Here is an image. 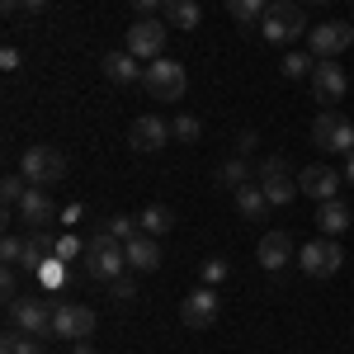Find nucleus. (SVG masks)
<instances>
[{"instance_id":"obj_1","label":"nucleus","mask_w":354,"mask_h":354,"mask_svg":"<svg viewBox=\"0 0 354 354\" xmlns=\"http://www.w3.org/2000/svg\"><path fill=\"white\" fill-rule=\"evenodd\" d=\"M81 260H85V274H90V279H100V283H113L118 274L128 270V245L113 241L109 232L100 227V232L85 241V255H81Z\"/></svg>"},{"instance_id":"obj_2","label":"nucleus","mask_w":354,"mask_h":354,"mask_svg":"<svg viewBox=\"0 0 354 354\" xmlns=\"http://www.w3.org/2000/svg\"><path fill=\"white\" fill-rule=\"evenodd\" d=\"M260 33H265V43L288 48V43H298L302 33H312V24H307L298 0H274L270 10H265V19H260Z\"/></svg>"},{"instance_id":"obj_3","label":"nucleus","mask_w":354,"mask_h":354,"mask_svg":"<svg viewBox=\"0 0 354 354\" xmlns=\"http://www.w3.org/2000/svg\"><path fill=\"white\" fill-rule=\"evenodd\" d=\"M19 175H24L28 185H38V189H53V185L66 180V151H57L48 142L28 147L24 156H19Z\"/></svg>"},{"instance_id":"obj_4","label":"nucleus","mask_w":354,"mask_h":354,"mask_svg":"<svg viewBox=\"0 0 354 354\" xmlns=\"http://www.w3.org/2000/svg\"><path fill=\"white\" fill-rule=\"evenodd\" d=\"M142 90H147L151 100H161V104H180V100H185V90H189V76H185V66H180V62L156 57V62L142 71Z\"/></svg>"},{"instance_id":"obj_5","label":"nucleus","mask_w":354,"mask_h":354,"mask_svg":"<svg viewBox=\"0 0 354 354\" xmlns=\"http://www.w3.org/2000/svg\"><path fill=\"white\" fill-rule=\"evenodd\" d=\"M312 147L350 156L354 151V123L345 118V113H335V109H322L317 118H312Z\"/></svg>"},{"instance_id":"obj_6","label":"nucleus","mask_w":354,"mask_h":354,"mask_svg":"<svg viewBox=\"0 0 354 354\" xmlns=\"http://www.w3.org/2000/svg\"><path fill=\"white\" fill-rule=\"evenodd\" d=\"M10 326L24 330V335H38V340H48L53 335V298H15L10 302Z\"/></svg>"},{"instance_id":"obj_7","label":"nucleus","mask_w":354,"mask_h":354,"mask_svg":"<svg viewBox=\"0 0 354 354\" xmlns=\"http://www.w3.org/2000/svg\"><path fill=\"white\" fill-rule=\"evenodd\" d=\"M218 312H222V298L213 283H198L194 293H185V302H180V322H185V330H208L218 326Z\"/></svg>"},{"instance_id":"obj_8","label":"nucleus","mask_w":354,"mask_h":354,"mask_svg":"<svg viewBox=\"0 0 354 354\" xmlns=\"http://www.w3.org/2000/svg\"><path fill=\"white\" fill-rule=\"evenodd\" d=\"M298 265H302L307 279H330V274L345 265V250H340L335 236H317V241H307L298 250Z\"/></svg>"},{"instance_id":"obj_9","label":"nucleus","mask_w":354,"mask_h":354,"mask_svg":"<svg viewBox=\"0 0 354 354\" xmlns=\"http://www.w3.org/2000/svg\"><path fill=\"white\" fill-rule=\"evenodd\" d=\"M165 38H170V24L165 19H137L123 38V53H133L137 62H156L165 53Z\"/></svg>"},{"instance_id":"obj_10","label":"nucleus","mask_w":354,"mask_h":354,"mask_svg":"<svg viewBox=\"0 0 354 354\" xmlns=\"http://www.w3.org/2000/svg\"><path fill=\"white\" fill-rule=\"evenodd\" d=\"M350 43H354V24H345V19L312 24V33H307V53L317 57V62H335V57L345 53Z\"/></svg>"},{"instance_id":"obj_11","label":"nucleus","mask_w":354,"mask_h":354,"mask_svg":"<svg viewBox=\"0 0 354 354\" xmlns=\"http://www.w3.org/2000/svg\"><path fill=\"white\" fill-rule=\"evenodd\" d=\"M90 330H95V312L90 307L53 298V340H90Z\"/></svg>"},{"instance_id":"obj_12","label":"nucleus","mask_w":354,"mask_h":354,"mask_svg":"<svg viewBox=\"0 0 354 354\" xmlns=\"http://www.w3.org/2000/svg\"><path fill=\"white\" fill-rule=\"evenodd\" d=\"M345 90H350L345 66H335V62H317V66H312V100H317V104L335 109V104L345 100Z\"/></svg>"},{"instance_id":"obj_13","label":"nucleus","mask_w":354,"mask_h":354,"mask_svg":"<svg viewBox=\"0 0 354 354\" xmlns=\"http://www.w3.org/2000/svg\"><path fill=\"white\" fill-rule=\"evenodd\" d=\"M260 189L270 194V203H274V208L293 203V194H298V180L288 175V165H283V156H270V161L260 165Z\"/></svg>"},{"instance_id":"obj_14","label":"nucleus","mask_w":354,"mask_h":354,"mask_svg":"<svg viewBox=\"0 0 354 354\" xmlns=\"http://www.w3.org/2000/svg\"><path fill=\"white\" fill-rule=\"evenodd\" d=\"M340 180L345 175H335L330 165H302V175H298V189L307 194V198H317V203H326V198H340Z\"/></svg>"},{"instance_id":"obj_15","label":"nucleus","mask_w":354,"mask_h":354,"mask_svg":"<svg viewBox=\"0 0 354 354\" xmlns=\"http://www.w3.org/2000/svg\"><path fill=\"white\" fill-rule=\"evenodd\" d=\"M128 142H133V151H161L165 142H170V123L156 118V113H142L128 128Z\"/></svg>"},{"instance_id":"obj_16","label":"nucleus","mask_w":354,"mask_h":354,"mask_svg":"<svg viewBox=\"0 0 354 354\" xmlns=\"http://www.w3.org/2000/svg\"><path fill=\"white\" fill-rule=\"evenodd\" d=\"M19 218L28 222V232H38V227H48V222L57 218V203L48 198V189H38V185H28L24 198H19V208H15Z\"/></svg>"},{"instance_id":"obj_17","label":"nucleus","mask_w":354,"mask_h":354,"mask_svg":"<svg viewBox=\"0 0 354 354\" xmlns=\"http://www.w3.org/2000/svg\"><path fill=\"white\" fill-rule=\"evenodd\" d=\"M255 260H260L265 270H283V265L293 260V236H288V232H265L260 245H255Z\"/></svg>"},{"instance_id":"obj_18","label":"nucleus","mask_w":354,"mask_h":354,"mask_svg":"<svg viewBox=\"0 0 354 354\" xmlns=\"http://www.w3.org/2000/svg\"><path fill=\"white\" fill-rule=\"evenodd\" d=\"M53 255H57V236L48 232V227H38V232H28V236H24V265H19V270L38 274Z\"/></svg>"},{"instance_id":"obj_19","label":"nucleus","mask_w":354,"mask_h":354,"mask_svg":"<svg viewBox=\"0 0 354 354\" xmlns=\"http://www.w3.org/2000/svg\"><path fill=\"white\" fill-rule=\"evenodd\" d=\"M128 270L133 274H151V270H161V241L156 236H133L128 241Z\"/></svg>"},{"instance_id":"obj_20","label":"nucleus","mask_w":354,"mask_h":354,"mask_svg":"<svg viewBox=\"0 0 354 354\" xmlns=\"http://www.w3.org/2000/svg\"><path fill=\"white\" fill-rule=\"evenodd\" d=\"M142 71H147V66H142L133 53H104V76H109L113 85H137Z\"/></svg>"},{"instance_id":"obj_21","label":"nucleus","mask_w":354,"mask_h":354,"mask_svg":"<svg viewBox=\"0 0 354 354\" xmlns=\"http://www.w3.org/2000/svg\"><path fill=\"white\" fill-rule=\"evenodd\" d=\"M161 19L170 28H180V33H189V28H198L203 10H198V0H165V5H161Z\"/></svg>"},{"instance_id":"obj_22","label":"nucleus","mask_w":354,"mask_h":354,"mask_svg":"<svg viewBox=\"0 0 354 354\" xmlns=\"http://www.w3.org/2000/svg\"><path fill=\"white\" fill-rule=\"evenodd\" d=\"M354 222V213L340 203V198H326V203H317V227H322V236H340L345 227Z\"/></svg>"},{"instance_id":"obj_23","label":"nucleus","mask_w":354,"mask_h":354,"mask_svg":"<svg viewBox=\"0 0 354 354\" xmlns=\"http://www.w3.org/2000/svg\"><path fill=\"white\" fill-rule=\"evenodd\" d=\"M270 208L274 203H270V194L260 189V185H241V189H236V213H241V218H265Z\"/></svg>"},{"instance_id":"obj_24","label":"nucleus","mask_w":354,"mask_h":354,"mask_svg":"<svg viewBox=\"0 0 354 354\" xmlns=\"http://www.w3.org/2000/svg\"><path fill=\"white\" fill-rule=\"evenodd\" d=\"M142 232L147 236H165L170 227H175V208H165V203H151V208H142Z\"/></svg>"},{"instance_id":"obj_25","label":"nucleus","mask_w":354,"mask_h":354,"mask_svg":"<svg viewBox=\"0 0 354 354\" xmlns=\"http://www.w3.org/2000/svg\"><path fill=\"white\" fill-rule=\"evenodd\" d=\"M265 10H270V0H227V15H232L241 28H255L260 19H265Z\"/></svg>"},{"instance_id":"obj_26","label":"nucleus","mask_w":354,"mask_h":354,"mask_svg":"<svg viewBox=\"0 0 354 354\" xmlns=\"http://www.w3.org/2000/svg\"><path fill=\"white\" fill-rule=\"evenodd\" d=\"M218 185H222V189H241V185H250V161H245V156L222 161L218 165Z\"/></svg>"},{"instance_id":"obj_27","label":"nucleus","mask_w":354,"mask_h":354,"mask_svg":"<svg viewBox=\"0 0 354 354\" xmlns=\"http://www.w3.org/2000/svg\"><path fill=\"white\" fill-rule=\"evenodd\" d=\"M0 354H43V340L10 326V330H5V340H0Z\"/></svg>"},{"instance_id":"obj_28","label":"nucleus","mask_w":354,"mask_h":354,"mask_svg":"<svg viewBox=\"0 0 354 354\" xmlns=\"http://www.w3.org/2000/svg\"><path fill=\"white\" fill-rule=\"evenodd\" d=\"M104 232H109L113 241H123V245H128L133 236H142V222H137V218H128V213H113V218L104 222Z\"/></svg>"},{"instance_id":"obj_29","label":"nucleus","mask_w":354,"mask_h":354,"mask_svg":"<svg viewBox=\"0 0 354 354\" xmlns=\"http://www.w3.org/2000/svg\"><path fill=\"white\" fill-rule=\"evenodd\" d=\"M198 133H203V123H198L194 113H175V118H170V137H175V142L189 147V142H198Z\"/></svg>"},{"instance_id":"obj_30","label":"nucleus","mask_w":354,"mask_h":354,"mask_svg":"<svg viewBox=\"0 0 354 354\" xmlns=\"http://www.w3.org/2000/svg\"><path fill=\"white\" fill-rule=\"evenodd\" d=\"M312 66H317V62H312V53H288L283 62H279V71H283L288 81H298V76H312Z\"/></svg>"},{"instance_id":"obj_31","label":"nucleus","mask_w":354,"mask_h":354,"mask_svg":"<svg viewBox=\"0 0 354 354\" xmlns=\"http://www.w3.org/2000/svg\"><path fill=\"white\" fill-rule=\"evenodd\" d=\"M66 279H71V274H66V260H57V255L38 270V283H43V288H62Z\"/></svg>"},{"instance_id":"obj_32","label":"nucleus","mask_w":354,"mask_h":354,"mask_svg":"<svg viewBox=\"0 0 354 354\" xmlns=\"http://www.w3.org/2000/svg\"><path fill=\"white\" fill-rule=\"evenodd\" d=\"M227 274H232V265H227L222 255H213V260H203V265H198V279H203V283H213V288H218Z\"/></svg>"},{"instance_id":"obj_33","label":"nucleus","mask_w":354,"mask_h":354,"mask_svg":"<svg viewBox=\"0 0 354 354\" xmlns=\"http://www.w3.org/2000/svg\"><path fill=\"white\" fill-rule=\"evenodd\" d=\"M24 175H5L0 180V198H5V208H19V198H24Z\"/></svg>"},{"instance_id":"obj_34","label":"nucleus","mask_w":354,"mask_h":354,"mask_svg":"<svg viewBox=\"0 0 354 354\" xmlns=\"http://www.w3.org/2000/svg\"><path fill=\"white\" fill-rule=\"evenodd\" d=\"M0 260L5 265H24V236H5L0 241Z\"/></svg>"},{"instance_id":"obj_35","label":"nucleus","mask_w":354,"mask_h":354,"mask_svg":"<svg viewBox=\"0 0 354 354\" xmlns=\"http://www.w3.org/2000/svg\"><path fill=\"white\" fill-rule=\"evenodd\" d=\"M76 255H85V241H76L71 232H66V236H57V260H66V265H71Z\"/></svg>"},{"instance_id":"obj_36","label":"nucleus","mask_w":354,"mask_h":354,"mask_svg":"<svg viewBox=\"0 0 354 354\" xmlns=\"http://www.w3.org/2000/svg\"><path fill=\"white\" fill-rule=\"evenodd\" d=\"M109 293H113V298H118V302L137 298V279H133V274H118V279H113V283H109Z\"/></svg>"},{"instance_id":"obj_37","label":"nucleus","mask_w":354,"mask_h":354,"mask_svg":"<svg viewBox=\"0 0 354 354\" xmlns=\"http://www.w3.org/2000/svg\"><path fill=\"white\" fill-rule=\"evenodd\" d=\"M0 288H5V298H10V302L19 298V265H5V274H0Z\"/></svg>"},{"instance_id":"obj_38","label":"nucleus","mask_w":354,"mask_h":354,"mask_svg":"<svg viewBox=\"0 0 354 354\" xmlns=\"http://www.w3.org/2000/svg\"><path fill=\"white\" fill-rule=\"evenodd\" d=\"M165 0H133V10H137V19H151L156 10H161Z\"/></svg>"},{"instance_id":"obj_39","label":"nucleus","mask_w":354,"mask_h":354,"mask_svg":"<svg viewBox=\"0 0 354 354\" xmlns=\"http://www.w3.org/2000/svg\"><path fill=\"white\" fill-rule=\"evenodd\" d=\"M19 62H24L19 48H5V53H0V71H19Z\"/></svg>"},{"instance_id":"obj_40","label":"nucleus","mask_w":354,"mask_h":354,"mask_svg":"<svg viewBox=\"0 0 354 354\" xmlns=\"http://www.w3.org/2000/svg\"><path fill=\"white\" fill-rule=\"evenodd\" d=\"M255 142H260L255 133H241V137H236V156H250V151H255Z\"/></svg>"},{"instance_id":"obj_41","label":"nucleus","mask_w":354,"mask_h":354,"mask_svg":"<svg viewBox=\"0 0 354 354\" xmlns=\"http://www.w3.org/2000/svg\"><path fill=\"white\" fill-rule=\"evenodd\" d=\"M19 10H28V15H38V10H48V0H19Z\"/></svg>"},{"instance_id":"obj_42","label":"nucleus","mask_w":354,"mask_h":354,"mask_svg":"<svg viewBox=\"0 0 354 354\" xmlns=\"http://www.w3.org/2000/svg\"><path fill=\"white\" fill-rule=\"evenodd\" d=\"M71 354H100V350H95L90 340H76V350H71Z\"/></svg>"},{"instance_id":"obj_43","label":"nucleus","mask_w":354,"mask_h":354,"mask_svg":"<svg viewBox=\"0 0 354 354\" xmlns=\"http://www.w3.org/2000/svg\"><path fill=\"white\" fill-rule=\"evenodd\" d=\"M345 180H350V185H354V151H350V156H345Z\"/></svg>"},{"instance_id":"obj_44","label":"nucleus","mask_w":354,"mask_h":354,"mask_svg":"<svg viewBox=\"0 0 354 354\" xmlns=\"http://www.w3.org/2000/svg\"><path fill=\"white\" fill-rule=\"evenodd\" d=\"M0 5H5V10H10V15H15V10H19V0H0Z\"/></svg>"},{"instance_id":"obj_45","label":"nucleus","mask_w":354,"mask_h":354,"mask_svg":"<svg viewBox=\"0 0 354 354\" xmlns=\"http://www.w3.org/2000/svg\"><path fill=\"white\" fill-rule=\"evenodd\" d=\"M307 5H330V0H307Z\"/></svg>"},{"instance_id":"obj_46","label":"nucleus","mask_w":354,"mask_h":354,"mask_svg":"<svg viewBox=\"0 0 354 354\" xmlns=\"http://www.w3.org/2000/svg\"><path fill=\"white\" fill-rule=\"evenodd\" d=\"M350 24H354V19H350Z\"/></svg>"}]
</instances>
